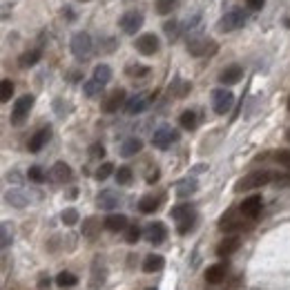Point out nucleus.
<instances>
[{"instance_id": "nucleus-1", "label": "nucleus", "mask_w": 290, "mask_h": 290, "mask_svg": "<svg viewBox=\"0 0 290 290\" xmlns=\"http://www.w3.org/2000/svg\"><path fill=\"white\" fill-rule=\"evenodd\" d=\"M272 172H266V170H259V172H250L246 174L239 183H237V192H248V190H257L261 188V185H268L272 181Z\"/></svg>"}, {"instance_id": "nucleus-2", "label": "nucleus", "mask_w": 290, "mask_h": 290, "mask_svg": "<svg viewBox=\"0 0 290 290\" xmlns=\"http://www.w3.org/2000/svg\"><path fill=\"white\" fill-rule=\"evenodd\" d=\"M69 47H71V54H74L79 60L90 58L92 47H94V45H92V36L87 32H76L74 36H71Z\"/></svg>"}, {"instance_id": "nucleus-3", "label": "nucleus", "mask_w": 290, "mask_h": 290, "mask_svg": "<svg viewBox=\"0 0 290 290\" xmlns=\"http://www.w3.org/2000/svg\"><path fill=\"white\" fill-rule=\"evenodd\" d=\"M232 105H235V96H232V92H228L226 87H219V90L212 92V110L219 114V116L230 112Z\"/></svg>"}, {"instance_id": "nucleus-4", "label": "nucleus", "mask_w": 290, "mask_h": 290, "mask_svg": "<svg viewBox=\"0 0 290 290\" xmlns=\"http://www.w3.org/2000/svg\"><path fill=\"white\" fill-rule=\"evenodd\" d=\"M246 25V14H243V9H230V12H226L224 16L219 20V32H235V29H239Z\"/></svg>"}, {"instance_id": "nucleus-5", "label": "nucleus", "mask_w": 290, "mask_h": 290, "mask_svg": "<svg viewBox=\"0 0 290 290\" xmlns=\"http://www.w3.org/2000/svg\"><path fill=\"white\" fill-rule=\"evenodd\" d=\"M143 12H138V9H129V12H125L121 16V20H118V25H121L123 34L127 36H134L138 32V29L143 27Z\"/></svg>"}, {"instance_id": "nucleus-6", "label": "nucleus", "mask_w": 290, "mask_h": 290, "mask_svg": "<svg viewBox=\"0 0 290 290\" xmlns=\"http://www.w3.org/2000/svg\"><path fill=\"white\" fill-rule=\"evenodd\" d=\"M32 105H34V96L32 94L20 96L18 101L14 103V107H12V125H23L25 118H27V114H29V110H32Z\"/></svg>"}, {"instance_id": "nucleus-7", "label": "nucleus", "mask_w": 290, "mask_h": 290, "mask_svg": "<svg viewBox=\"0 0 290 290\" xmlns=\"http://www.w3.org/2000/svg\"><path fill=\"white\" fill-rule=\"evenodd\" d=\"M177 141H179V132L172 129V127H168V125L159 127L157 132H154V136H152V145L157 150H168L170 145L177 143Z\"/></svg>"}, {"instance_id": "nucleus-8", "label": "nucleus", "mask_w": 290, "mask_h": 290, "mask_svg": "<svg viewBox=\"0 0 290 290\" xmlns=\"http://www.w3.org/2000/svg\"><path fill=\"white\" fill-rule=\"evenodd\" d=\"M188 51L192 56H210L216 51V43L210 38H192L188 43Z\"/></svg>"}, {"instance_id": "nucleus-9", "label": "nucleus", "mask_w": 290, "mask_h": 290, "mask_svg": "<svg viewBox=\"0 0 290 290\" xmlns=\"http://www.w3.org/2000/svg\"><path fill=\"white\" fill-rule=\"evenodd\" d=\"M134 47H136V51L143 56H154L159 51V38L154 34H143L136 38Z\"/></svg>"}, {"instance_id": "nucleus-10", "label": "nucleus", "mask_w": 290, "mask_h": 290, "mask_svg": "<svg viewBox=\"0 0 290 290\" xmlns=\"http://www.w3.org/2000/svg\"><path fill=\"white\" fill-rule=\"evenodd\" d=\"M261 208H263L261 196H259V194L248 196V199L241 203V214L248 216V219H257V216L261 214Z\"/></svg>"}, {"instance_id": "nucleus-11", "label": "nucleus", "mask_w": 290, "mask_h": 290, "mask_svg": "<svg viewBox=\"0 0 290 290\" xmlns=\"http://www.w3.org/2000/svg\"><path fill=\"white\" fill-rule=\"evenodd\" d=\"M165 237H168V230H165V226L161 224V221H154V224H150L148 228H145V239H148L150 243H163Z\"/></svg>"}, {"instance_id": "nucleus-12", "label": "nucleus", "mask_w": 290, "mask_h": 290, "mask_svg": "<svg viewBox=\"0 0 290 290\" xmlns=\"http://www.w3.org/2000/svg\"><path fill=\"white\" fill-rule=\"evenodd\" d=\"M150 103H152V96L150 94H136L125 103V110H127V114H141L148 110Z\"/></svg>"}, {"instance_id": "nucleus-13", "label": "nucleus", "mask_w": 290, "mask_h": 290, "mask_svg": "<svg viewBox=\"0 0 290 290\" xmlns=\"http://www.w3.org/2000/svg\"><path fill=\"white\" fill-rule=\"evenodd\" d=\"M123 103H125V90H114L112 94L103 101V112H105V114L116 112Z\"/></svg>"}, {"instance_id": "nucleus-14", "label": "nucleus", "mask_w": 290, "mask_h": 290, "mask_svg": "<svg viewBox=\"0 0 290 290\" xmlns=\"http://www.w3.org/2000/svg\"><path fill=\"white\" fill-rule=\"evenodd\" d=\"M243 76V69L241 65H228L224 71L219 74V81L224 83V85H235V83H239Z\"/></svg>"}, {"instance_id": "nucleus-15", "label": "nucleus", "mask_w": 290, "mask_h": 290, "mask_svg": "<svg viewBox=\"0 0 290 290\" xmlns=\"http://www.w3.org/2000/svg\"><path fill=\"white\" fill-rule=\"evenodd\" d=\"M118 201H121V196L114 192V190H103V192L98 194L96 203H98L101 210H114L118 205Z\"/></svg>"}, {"instance_id": "nucleus-16", "label": "nucleus", "mask_w": 290, "mask_h": 290, "mask_svg": "<svg viewBox=\"0 0 290 290\" xmlns=\"http://www.w3.org/2000/svg\"><path fill=\"white\" fill-rule=\"evenodd\" d=\"M237 250H239V237H226V239L216 246V255H219L221 259L235 255Z\"/></svg>"}, {"instance_id": "nucleus-17", "label": "nucleus", "mask_w": 290, "mask_h": 290, "mask_svg": "<svg viewBox=\"0 0 290 290\" xmlns=\"http://www.w3.org/2000/svg\"><path fill=\"white\" fill-rule=\"evenodd\" d=\"M49 136H51L49 127H43V129H38V132H36L34 136L29 138V152H40V150H43V145L49 141Z\"/></svg>"}, {"instance_id": "nucleus-18", "label": "nucleus", "mask_w": 290, "mask_h": 290, "mask_svg": "<svg viewBox=\"0 0 290 290\" xmlns=\"http://www.w3.org/2000/svg\"><path fill=\"white\" fill-rule=\"evenodd\" d=\"M103 226H105L110 232H121V230H127V228H129L125 214H110Z\"/></svg>"}, {"instance_id": "nucleus-19", "label": "nucleus", "mask_w": 290, "mask_h": 290, "mask_svg": "<svg viewBox=\"0 0 290 290\" xmlns=\"http://www.w3.org/2000/svg\"><path fill=\"white\" fill-rule=\"evenodd\" d=\"M51 179H54L56 183H65V181H69V179H71L69 165H67L65 161L54 163V168H51Z\"/></svg>"}, {"instance_id": "nucleus-20", "label": "nucleus", "mask_w": 290, "mask_h": 290, "mask_svg": "<svg viewBox=\"0 0 290 290\" xmlns=\"http://www.w3.org/2000/svg\"><path fill=\"white\" fill-rule=\"evenodd\" d=\"M226 272H228V263H214V266H210L205 270V279L210 283H219L226 279Z\"/></svg>"}, {"instance_id": "nucleus-21", "label": "nucleus", "mask_w": 290, "mask_h": 290, "mask_svg": "<svg viewBox=\"0 0 290 290\" xmlns=\"http://www.w3.org/2000/svg\"><path fill=\"white\" fill-rule=\"evenodd\" d=\"M143 150V141L136 136L127 138V141H123L121 145V157H134V154H138Z\"/></svg>"}, {"instance_id": "nucleus-22", "label": "nucleus", "mask_w": 290, "mask_h": 290, "mask_svg": "<svg viewBox=\"0 0 290 290\" xmlns=\"http://www.w3.org/2000/svg\"><path fill=\"white\" fill-rule=\"evenodd\" d=\"M196 188H199V183H196V179H183V181H179L177 183V196H181V199H185V196H190V194H194L196 192Z\"/></svg>"}, {"instance_id": "nucleus-23", "label": "nucleus", "mask_w": 290, "mask_h": 290, "mask_svg": "<svg viewBox=\"0 0 290 290\" xmlns=\"http://www.w3.org/2000/svg\"><path fill=\"white\" fill-rule=\"evenodd\" d=\"M5 199H7V203H12L14 208H25V205L29 203V196L23 192V190H9L7 194H5Z\"/></svg>"}, {"instance_id": "nucleus-24", "label": "nucleus", "mask_w": 290, "mask_h": 290, "mask_svg": "<svg viewBox=\"0 0 290 290\" xmlns=\"http://www.w3.org/2000/svg\"><path fill=\"white\" fill-rule=\"evenodd\" d=\"M163 263H165V259L161 255H148L143 261V270L145 272H159L163 268Z\"/></svg>"}, {"instance_id": "nucleus-25", "label": "nucleus", "mask_w": 290, "mask_h": 290, "mask_svg": "<svg viewBox=\"0 0 290 290\" xmlns=\"http://www.w3.org/2000/svg\"><path fill=\"white\" fill-rule=\"evenodd\" d=\"M219 228L224 232H230V230H237V228H241V221L235 216V210H230L228 214H224L221 216V224H219Z\"/></svg>"}, {"instance_id": "nucleus-26", "label": "nucleus", "mask_w": 290, "mask_h": 290, "mask_svg": "<svg viewBox=\"0 0 290 290\" xmlns=\"http://www.w3.org/2000/svg\"><path fill=\"white\" fill-rule=\"evenodd\" d=\"M170 214H172V219L179 224V221H183V219H188V216H192L194 210H192V205L181 203V205H177V208H172V212H170Z\"/></svg>"}, {"instance_id": "nucleus-27", "label": "nucleus", "mask_w": 290, "mask_h": 290, "mask_svg": "<svg viewBox=\"0 0 290 290\" xmlns=\"http://www.w3.org/2000/svg\"><path fill=\"white\" fill-rule=\"evenodd\" d=\"M92 79H96L101 85H107V83L112 81V69H110V65H96V69H94V76Z\"/></svg>"}, {"instance_id": "nucleus-28", "label": "nucleus", "mask_w": 290, "mask_h": 290, "mask_svg": "<svg viewBox=\"0 0 290 290\" xmlns=\"http://www.w3.org/2000/svg\"><path fill=\"white\" fill-rule=\"evenodd\" d=\"M179 123H181V127H183V129H194V127H196V123H199V118H196V112L185 110L183 114H181Z\"/></svg>"}, {"instance_id": "nucleus-29", "label": "nucleus", "mask_w": 290, "mask_h": 290, "mask_svg": "<svg viewBox=\"0 0 290 290\" xmlns=\"http://www.w3.org/2000/svg\"><path fill=\"white\" fill-rule=\"evenodd\" d=\"M138 210H141L143 214H152L154 210H159V199H154V196H143V199L138 201Z\"/></svg>"}, {"instance_id": "nucleus-30", "label": "nucleus", "mask_w": 290, "mask_h": 290, "mask_svg": "<svg viewBox=\"0 0 290 290\" xmlns=\"http://www.w3.org/2000/svg\"><path fill=\"white\" fill-rule=\"evenodd\" d=\"M188 92H190V83H185V81H181V79H177L172 85H170V94H174L177 98H183Z\"/></svg>"}, {"instance_id": "nucleus-31", "label": "nucleus", "mask_w": 290, "mask_h": 290, "mask_svg": "<svg viewBox=\"0 0 290 290\" xmlns=\"http://www.w3.org/2000/svg\"><path fill=\"white\" fill-rule=\"evenodd\" d=\"M38 60H40V49L25 51V54L20 56V67H34Z\"/></svg>"}, {"instance_id": "nucleus-32", "label": "nucleus", "mask_w": 290, "mask_h": 290, "mask_svg": "<svg viewBox=\"0 0 290 290\" xmlns=\"http://www.w3.org/2000/svg\"><path fill=\"white\" fill-rule=\"evenodd\" d=\"M105 85H101V83H98L96 79H90V81H85L83 83V92H85V96H96V94H101V90Z\"/></svg>"}, {"instance_id": "nucleus-33", "label": "nucleus", "mask_w": 290, "mask_h": 290, "mask_svg": "<svg viewBox=\"0 0 290 290\" xmlns=\"http://www.w3.org/2000/svg\"><path fill=\"white\" fill-rule=\"evenodd\" d=\"M132 179H134L132 168L123 165V168H118V170H116V183H118V185H129V183H132Z\"/></svg>"}, {"instance_id": "nucleus-34", "label": "nucleus", "mask_w": 290, "mask_h": 290, "mask_svg": "<svg viewBox=\"0 0 290 290\" xmlns=\"http://www.w3.org/2000/svg\"><path fill=\"white\" fill-rule=\"evenodd\" d=\"M56 283H58L60 288H71L79 283V279H76V274H71V272H60L58 277H56Z\"/></svg>"}, {"instance_id": "nucleus-35", "label": "nucleus", "mask_w": 290, "mask_h": 290, "mask_svg": "<svg viewBox=\"0 0 290 290\" xmlns=\"http://www.w3.org/2000/svg\"><path fill=\"white\" fill-rule=\"evenodd\" d=\"M174 5H177V0H157V3H154V9H157V14L165 16V14H172Z\"/></svg>"}, {"instance_id": "nucleus-36", "label": "nucleus", "mask_w": 290, "mask_h": 290, "mask_svg": "<svg viewBox=\"0 0 290 290\" xmlns=\"http://www.w3.org/2000/svg\"><path fill=\"white\" fill-rule=\"evenodd\" d=\"M98 228H101V226H98V219H96V216H90V219H85V224H83V235L94 237Z\"/></svg>"}, {"instance_id": "nucleus-37", "label": "nucleus", "mask_w": 290, "mask_h": 290, "mask_svg": "<svg viewBox=\"0 0 290 290\" xmlns=\"http://www.w3.org/2000/svg\"><path fill=\"white\" fill-rule=\"evenodd\" d=\"M12 94H14V83L9 81V79H3V87H0V101L7 103L9 98H12Z\"/></svg>"}, {"instance_id": "nucleus-38", "label": "nucleus", "mask_w": 290, "mask_h": 290, "mask_svg": "<svg viewBox=\"0 0 290 290\" xmlns=\"http://www.w3.org/2000/svg\"><path fill=\"white\" fill-rule=\"evenodd\" d=\"M27 177H29V181H34V183H43V181H45V172H43V168H40V165H32V168H29V172H27Z\"/></svg>"}, {"instance_id": "nucleus-39", "label": "nucleus", "mask_w": 290, "mask_h": 290, "mask_svg": "<svg viewBox=\"0 0 290 290\" xmlns=\"http://www.w3.org/2000/svg\"><path fill=\"white\" fill-rule=\"evenodd\" d=\"M163 32H165V36H168L170 40H174L179 36V23H177V20H168V23L163 25Z\"/></svg>"}, {"instance_id": "nucleus-40", "label": "nucleus", "mask_w": 290, "mask_h": 290, "mask_svg": "<svg viewBox=\"0 0 290 290\" xmlns=\"http://www.w3.org/2000/svg\"><path fill=\"white\" fill-rule=\"evenodd\" d=\"M194 221H196V214H192V216H188V219H183V221H179V235H188L190 230L194 228Z\"/></svg>"}, {"instance_id": "nucleus-41", "label": "nucleus", "mask_w": 290, "mask_h": 290, "mask_svg": "<svg viewBox=\"0 0 290 290\" xmlns=\"http://www.w3.org/2000/svg\"><path fill=\"white\" fill-rule=\"evenodd\" d=\"M138 239H141V228L138 226H129L125 230V241L127 243H136Z\"/></svg>"}, {"instance_id": "nucleus-42", "label": "nucleus", "mask_w": 290, "mask_h": 290, "mask_svg": "<svg viewBox=\"0 0 290 290\" xmlns=\"http://www.w3.org/2000/svg\"><path fill=\"white\" fill-rule=\"evenodd\" d=\"M150 69L143 65H129L127 67V76H134V79H141V76H148Z\"/></svg>"}, {"instance_id": "nucleus-43", "label": "nucleus", "mask_w": 290, "mask_h": 290, "mask_svg": "<svg viewBox=\"0 0 290 290\" xmlns=\"http://www.w3.org/2000/svg\"><path fill=\"white\" fill-rule=\"evenodd\" d=\"M112 172H114V165H112V163H103V165H101V168H98V170H96V174H94V177H96L98 181H105V179H107V177H110V174H112Z\"/></svg>"}, {"instance_id": "nucleus-44", "label": "nucleus", "mask_w": 290, "mask_h": 290, "mask_svg": "<svg viewBox=\"0 0 290 290\" xmlns=\"http://www.w3.org/2000/svg\"><path fill=\"white\" fill-rule=\"evenodd\" d=\"M76 221H79V212H76L74 208H67V210L63 212V224H65V226H74Z\"/></svg>"}, {"instance_id": "nucleus-45", "label": "nucleus", "mask_w": 290, "mask_h": 290, "mask_svg": "<svg viewBox=\"0 0 290 290\" xmlns=\"http://www.w3.org/2000/svg\"><path fill=\"white\" fill-rule=\"evenodd\" d=\"M90 157H94V159H101V157H105V148H103L101 143H94L90 148Z\"/></svg>"}, {"instance_id": "nucleus-46", "label": "nucleus", "mask_w": 290, "mask_h": 290, "mask_svg": "<svg viewBox=\"0 0 290 290\" xmlns=\"http://www.w3.org/2000/svg\"><path fill=\"white\" fill-rule=\"evenodd\" d=\"M274 159H277L279 163H283V165H288V168H290V150H281V152H277V154H274Z\"/></svg>"}, {"instance_id": "nucleus-47", "label": "nucleus", "mask_w": 290, "mask_h": 290, "mask_svg": "<svg viewBox=\"0 0 290 290\" xmlns=\"http://www.w3.org/2000/svg\"><path fill=\"white\" fill-rule=\"evenodd\" d=\"M12 243V235H9V226L3 224V248H7Z\"/></svg>"}, {"instance_id": "nucleus-48", "label": "nucleus", "mask_w": 290, "mask_h": 290, "mask_svg": "<svg viewBox=\"0 0 290 290\" xmlns=\"http://www.w3.org/2000/svg\"><path fill=\"white\" fill-rule=\"evenodd\" d=\"M263 3H266V0H246V5L250 9H255V12H259V9L263 7Z\"/></svg>"}, {"instance_id": "nucleus-49", "label": "nucleus", "mask_w": 290, "mask_h": 290, "mask_svg": "<svg viewBox=\"0 0 290 290\" xmlns=\"http://www.w3.org/2000/svg\"><path fill=\"white\" fill-rule=\"evenodd\" d=\"M157 179H159V170H154V172L148 177V183H154V181H157Z\"/></svg>"}, {"instance_id": "nucleus-50", "label": "nucleus", "mask_w": 290, "mask_h": 290, "mask_svg": "<svg viewBox=\"0 0 290 290\" xmlns=\"http://www.w3.org/2000/svg\"><path fill=\"white\" fill-rule=\"evenodd\" d=\"M81 3H87V0H81Z\"/></svg>"}, {"instance_id": "nucleus-51", "label": "nucleus", "mask_w": 290, "mask_h": 290, "mask_svg": "<svg viewBox=\"0 0 290 290\" xmlns=\"http://www.w3.org/2000/svg\"><path fill=\"white\" fill-rule=\"evenodd\" d=\"M148 290H154V288H148Z\"/></svg>"}, {"instance_id": "nucleus-52", "label": "nucleus", "mask_w": 290, "mask_h": 290, "mask_svg": "<svg viewBox=\"0 0 290 290\" xmlns=\"http://www.w3.org/2000/svg\"><path fill=\"white\" fill-rule=\"evenodd\" d=\"M288 138H290V132H288Z\"/></svg>"}]
</instances>
